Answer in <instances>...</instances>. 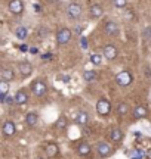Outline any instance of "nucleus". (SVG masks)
Masks as SVG:
<instances>
[{"label":"nucleus","mask_w":151,"mask_h":159,"mask_svg":"<svg viewBox=\"0 0 151 159\" xmlns=\"http://www.w3.org/2000/svg\"><path fill=\"white\" fill-rule=\"evenodd\" d=\"M81 12H83V9H81V6L79 3H70L67 6V16L73 19V21H76V19H79L81 16Z\"/></svg>","instance_id":"f257e3e1"},{"label":"nucleus","mask_w":151,"mask_h":159,"mask_svg":"<svg viewBox=\"0 0 151 159\" xmlns=\"http://www.w3.org/2000/svg\"><path fill=\"white\" fill-rule=\"evenodd\" d=\"M31 91H33L37 97H41L46 94L47 85L45 84L43 81H40V80H36V81H33V84H31Z\"/></svg>","instance_id":"f03ea898"},{"label":"nucleus","mask_w":151,"mask_h":159,"mask_svg":"<svg viewBox=\"0 0 151 159\" xmlns=\"http://www.w3.org/2000/svg\"><path fill=\"white\" fill-rule=\"evenodd\" d=\"M116 81L119 85H122V87H126L132 83V74L129 72V71H122V72H119L116 75Z\"/></svg>","instance_id":"7ed1b4c3"},{"label":"nucleus","mask_w":151,"mask_h":159,"mask_svg":"<svg viewBox=\"0 0 151 159\" xmlns=\"http://www.w3.org/2000/svg\"><path fill=\"white\" fill-rule=\"evenodd\" d=\"M71 31L68 28H61L56 33V43L58 44H67L68 41L71 40Z\"/></svg>","instance_id":"20e7f679"},{"label":"nucleus","mask_w":151,"mask_h":159,"mask_svg":"<svg viewBox=\"0 0 151 159\" xmlns=\"http://www.w3.org/2000/svg\"><path fill=\"white\" fill-rule=\"evenodd\" d=\"M96 111L99 115H108L111 112V103L107 99H99L96 103Z\"/></svg>","instance_id":"39448f33"},{"label":"nucleus","mask_w":151,"mask_h":159,"mask_svg":"<svg viewBox=\"0 0 151 159\" xmlns=\"http://www.w3.org/2000/svg\"><path fill=\"white\" fill-rule=\"evenodd\" d=\"M104 31L108 35H119L120 28H119V25H117L114 21H107L105 25H104Z\"/></svg>","instance_id":"423d86ee"},{"label":"nucleus","mask_w":151,"mask_h":159,"mask_svg":"<svg viewBox=\"0 0 151 159\" xmlns=\"http://www.w3.org/2000/svg\"><path fill=\"white\" fill-rule=\"evenodd\" d=\"M9 11L15 15H21L24 12V3L21 0H11L9 2Z\"/></svg>","instance_id":"0eeeda50"},{"label":"nucleus","mask_w":151,"mask_h":159,"mask_svg":"<svg viewBox=\"0 0 151 159\" xmlns=\"http://www.w3.org/2000/svg\"><path fill=\"white\" fill-rule=\"evenodd\" d=\"M104 56L107 57V61H113V59H116V57H117L116 46H113V44L105 46V47H104Z\"/></svg>","instance_id":"6e6552de"},{"label":"nucleus","mask_w":151,"mask_h":159,"mask_svg":"<svg viewBox=\"0 0 151 159\" xmlns=\"http://www.w3.org/2000/svg\"><path fill=\"white\" fill-rule=\"evenodd\" d=\"M89 15H90L92 19H98V18H101L104 15V9L99 5H92L89 7Z\"/></svg>","instance_id":"1a4fd4ad"},{"label":"nucleus","mask_w":151,"mask_h":159,"mask_svg":"<svg viewBox=\"0 0 151 159\" xmlns=\"http://www.w3.org/2000/svg\"><path fill=\"white\" fill-rule=\"evenodd\" d=\"M15 131H17L15 124H13L12 121H5V124H3V134H5L6 137H11L15 134Z\"/></svg>","instance_id":"9d476101"},{"label":"nucleus","mask_w":151,"mask_h":159,"mask_svg":"<svg viewBox=\"0 0 151 159\" xmlns=\"http://www.w3.org/2000/svg\"><path fill=\"white\" fill-rule=\"evenodd\" d=\"M19 72H21L22 77H30V75L33 74V66H31V63L30 62L19 63Z\"/></svg>","instance_id":"9b49d317"},{"label":"nucleus","mask_w":151,"mask_h":159,"mask_svg":"<svg viewBox=\"0 0 151 159\" xmlns=\"http://www.w3.org/2000/svg\"><path fill=\"white\" fill-rule=\"evenodd\" d=\"M98 153L102 156V158H105V156H108V155L111 153V146L108 144V143L105 142H101L98 144Z\"/></svg>","instance_id":"f8f14e48"},{"label":"nucleus","mask_w":151,"mask_h":159,"mask_svg":"<svg viewBox=\"0 0 151 159\" xmlns=\"http://www.w3.org/2000/svg\"><path fill=\"white\" fill-rule=\"evenodd\" d=\"M7 90H9V83L5 81V80H0V102L2 103H3V100L6 99Z\"/></svg>","instance_id":"ddd939ff"},{"label":"nucleus","mask_w":151,"mask_h":159,"mask_svg":"<svg viewBox=\"0 0 151 159\" xmlns=\"http://www.w3.org/2000/svg\"><path fill=\"white\" fill-rule=\"evenodd\" d=\"M15 100H17V105H24V103H27V100H28V96H27V93L24 90H19L15 94Z\"/></svg>","instance_id":"4468645a"},{"label":"nucleus","mask_w":151,"mask_h":159,"mask_svg":"<svg viewBox=\"0 0 151 159\" xmlns=\"http://www.w3.org/2000/svg\"><path fill=\"white\" fill-rule=\"evenodd\" d=\"M13 78H15V75H13V71H12V69H3V71L0 72V80H5L7 83H11Z\"/></svg>","instance_id":"2eb2a0df"},{"label":"nucleus","mask_w":151,"mask_h":159,"mask_svg":"<svg viewBox=\"0 0 151 159\" xmlns=\"http://www.w3.org/2000/svg\"><path fill=\"white\" fill-rule=\"evenodd\" d=\"M110 137H111V140H113V142L119 143V142H120V140L123 139V133H122V130H119V128H114V130H111Z\"/></svg>","instance_id":"dca6fc26"},{"label":"nucleus","mask_w":151,"mask_h":159,"mask_svg":"<svg viewBox=\"0 0 151 159\" xmlns=\"http://www.w3.org/2000/svg\"><path fill=\"white\" fill-rule=\"evenodd\" d=\"M147 156V153L141 149H134L130 150V159H144Z\"/></svg>","instance_id":"f3484780"},{"label":"nucleus","mask_w":151,"mask_h":159,"mask_svg":"<svg viewBox=\"0 0 151 159\" xmlns=\"http://www.w3.org/2000/svg\"><path fill=\"white\" fill-rule=\"evenodd\" d=\"M147 115V109L144 108V106H136V108L134 109V116L136 119H139V118H144Z\"/></svg>","instance_id":"a211bd4d"},{"label":"nucleus","mask_w":151,"mask_h":159,"mask_svg":"<svg viewBox=\"0 0 151 159\" xmlns=\"http://www.w3.org/2000/svg\"><path fill=\"white\" fill-rule=\"evenodd\" d=\"M77 150H79V153L80 155L87 156V155L90 153V146H89L87 143H80V144H79V148H77Z\"/></svg>","instance_id":"6ab92c4d"},{"label":"nucleus","mask_w":151,"mask_h":159,"mask_svg":"<svg viewBox=\"0 0 151 159\" xmlns=\"http://www.w3.org/2000/svg\"><path fill=\"white\" fill-rule=\"evenodd\" d=\"M15 35H17L19 40L27 39V35H28V30L25 28V27H18L17 31H15Z\"/></svg>","instance_id":"aec40b11"},{"label":"nucleus","mask_w":151,"mask_h":159,"mask_svg":"<svg viewBox=\"0 0 151 159\" xmlns=\"http://www.w3.org/2000/svg\"><path fill=\"white\" fill-rule=\"evenodd\" d=\"M25 122H27V125H30V127H34V125L37 124V115L33 114V112L27 114V116H25Z\"/></svg>","instance_id":"412c9836"},{"label":"nucleus","mask_w":151,"mask_h":159,"mask_svg":"<svg viewBox=\"0 0 151 159\" xmlns=\"http://www.w3.org/2000/svg\"><path fill=\"white\" fill-rule=\"evenodd\" d=\"M87 119H89V116H87L86 112H79V114H77V118H76V122L80 125H86Z\"/></svg>","instance_id":"4be33fe9"},{"label":"nucleus","mask_w":151,"mask_h":159,"mask_svg":"<svg viewBox=\"0 0 151 159\" xmlns=\"http://www.w3.org/2000/svg\"><path fill=\"white\" fill-rule=\"evenodd\" d=\"M46 153H47V156H56V155H58V146L53 144V143L47 144L46 146Z\"/></svg>","instance_id":"5701e85b"},{"label":"nucleus","mask_w":151,"mask_h":159,"mask_svg":"<svg viewBox=\"0 0 151 159\" xmlns=\"http://www.w3.org/2000/svg\"><path fill=\"white\" fill-rule=\"evenodd\" d=\"M128 112H129V106L126 103H119L117 105V115L123 116V115H126Z\"/></svg>","instance_id":"b1692460"},{"label":"nucleus","mask_w":151,"mask_h":159,"mask_svg":"<svg viewBox=\"0 0 151 159\" xmlns=\"http://www.w3.org/2000/svg\"><path fill=\"white\" fill-rule=\"evenodd\" d=\"M90 62H92L95 66H99V65L102 63V56L98 55V53H92V55H90Z\"/></svg>","instance_id":"393cba45"},{"label":"nucleus","mask_w":151,"mask_h":159,"mask_svg":"<svg viewBox=\"0 0 151 159\" xmlns=\"http://www.w3.org/2000/svg\"><path fill=\"white\" fill-rule=\"evenodd\" d=\"M83 78H85V81H93L96 78V72L95 71H85L83 72Z\"/></svg>","instance_id":"a878e982"},{"label":"nucleus","mask_w":151,"mask_h":159,"mask_svg":"<svg viewBox=\"0 0 151 159\" xmlns=\"http://www.w3.org/2000/svg\"><path fill=\"white\" fill-rule=\"evenodd\" d=\"M126 5H128V0H113V6L117 9H123L126 7Z\"/></svg>","instance_id":"bb28decb"},{"label":"nucleus","mask_w":151,"mask_h":159,"mask_svg":"<svg viewBox=\"0 0 151 159\" xmlns=\"http://www.w3.org/2000/svg\"><path fill=\"white\" fill-rule=\"evenodd\" d=\"M56 127H58L59 130H65V128H67V119L59 118L58 121H56Z\"/></svg>","instance_id":"cd10ccee"},{"label":"nucleus","mask_w":151,"mask_h":159,"mask_svg":"<svg viewBox=\"0 0 151 159\" xmlns=\"http://www.w3.org/2000/svg\"><path fill=\"white\" fill-rule=\"evenodd\" d=\"M142 37L145 40H150L151 39V27H145L142 30Z\"/></svg>","instance_id":"c85d7f7f"},{"label":"nucleus","mask_w":151,"mask_h":159,"mask_svg":"<svg viewBox=\"0 0 151 159\" xmlns=\"http://www.w3.org/2000/svg\"><path fill=\"white\" fill-rule=\"evenodd\" d=\"M3 103H6V105H13V103H17V100H15V97H7L6 96V99L3 100Z\"/></svg>","instance_id":"c756f323"},{"label":"nucleus","mask_w":151,"mask_h":159,"mask_svg":"<svg viewBox=\"0 0 151 159\" xmlns=\"http://www.w3.org/2000/svg\"><path fill=\"white\" fill-rule=\"evenodd\" d=\"M80 44H81V47H83V49H86V47H87V41H86V39H85V37H81V39H80Z\"/></svg>","instance_id":"7c9ffc66"},{"label":"nucleus","mask_w":151,"mask_h":159,"mask_svg":"<svg viewBox=\"0 0 151 159\" xmlns=\"http://www.w3.org/2000/svg\"><path fill=\"white\" fill-rule=\"evenodd\" d=\"M19 50L25 53V52H30V49L27 47V44H22V46H19Z\"/></svg>","instance_id":"2f4dec72"},{"label":"nucleus","mask_w":151,"mask_h":159,"mask_svg":"<svg viewBox=\"0 0 151 159\" xmlns=\"http://www.w3.org/2000/svg\"><path fill=\"white\" fill-rule=\"evenodd\" d=\"M83 131H85V134H86V136H89V134H90V130H89V128H86V125H83Z\"/></svg>","instance_id":"473e14b6"},{"label":"nucleus","mask_w":151,"mask_h":159,"mask_svg":"<svg viewBox=\"0 0 151 159\" xmlns=\"http://www.w3.org/2000/svg\"><path fill=\"white\" fill-rule=\"evenodd\" d=\"M37 52H39V49H37V47H31V49H30V53H33V55H36Z\"/></svg>","instance_id":"72a5a7b5"},{"label":"nucleus","mask_w":151,"mask_h":159,"mask_svg":"<svg viewBox=\"0 0 151 159\" xmlns=\"http://www.w3.org/2000/svg\"><path fill=\"white\" fill-rule=\"evenodd\" d=\"M46 34H49V31H47V30H45V28H41V37H45Z\"/></svg>","instance_id":"f704fd0d"},{"label":"nucleus","mask_w":151,"mask_h":159,"mask_svg":"<svg viewBox=\"0 0 151 159\" xmlns=\"http://www.w3.org/2000/svg\"><path fill=\"white\" fill-rule=\"evenodd\" d=\"M126 18H134V12H126Z\"/></svg>","instance_id":"c9c22d12"},{"label":"nucleus","mask_w":151,"mask_h":159,"mask_svg":"<svg viewBox=\"0 0 151 159\" xmlns=\"http://www.w3.org/2000/svg\"><path fill=\"white\" fill-rule=\"evenodd\" d=\"M81 30H85V27H83V28H81V27H77V28H76V33H77V34H80Z\"/></svg>","instance_id":"e433bc0d"},{"label":"nucleus","mask_w":151,"mask_h":159,"mask_svg":"<svg viewBox=\"0 0 151 159\" xmlns=\"http://www.w3.org/2000/svg\"><path fill=\"white\" fill-rule=\"evenodd\" d=\"M43 59H51V57H52V55H49V53H46V55H43Z\"/></svg>","instance_id":"4c0bfd02"},{"label":"nucleus","mask_w":151,"mask_h":159,"mask_svg":"<svg viewBox=\"0 0 151 159\" xmlns=\"http://www.w3.org/2000/svg\"><path fill=\"white\" fill-rule=\"evenodd\" d=\"M62 80H64V81H70V77H68V75H64V77H62Z\"/></svg>","instance_id":"58836bf2"},{"label":"nucleus","mask_w":151,"mask_h":159,"mask_svg":"<svg viewBox=\"0 0 151 159\" xmlns=\"http://www.w3.org/2000/svg\"><path fill=\"white\" fill-rule=\"evenodd\" d=\"M147 156H148V159H151V149L148 150V152H147Z\"/></svg>","instance_id":"ea45409f"}]
</instances>
